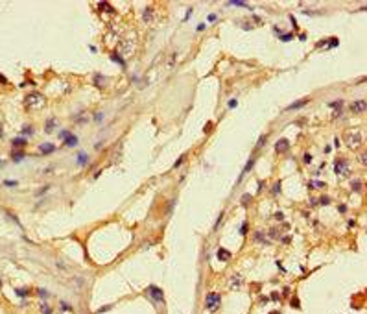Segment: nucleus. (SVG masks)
Instances as JSON below:
<instances>
[{"mask_svg": "<svg viewBox=\"0 0 367 314\" xmlns=\"http://www.w3.org/2000/svg\"><path fill=\"white\" fill-rule=\"evenodd\" d=\"M41 310H43L44 314H50V307H48V305H43V307H41Z\"/></svg>", "mask_w": 367, "mask_h": 314, "instance_id": "obj_26", "label": "nucleus"}, {"mask_svg": "<svg viewBox=\"0 0 367 314\" xmlns=\"http://www.w3.org/2000/svg\"><path fill=\"white\" fill-rule=\"evenodd\" d=\"M22 131H24L26 135H33V128H30V126H24V129H22Z\"/></svg>", "mask_w": 367, "mask_h": 314, "instance_id": "obj_21", "label": "nucleus"}, {"mask_svg": "<svg viewBox=\"0 0 367 314\" xmlns=\"http://www.w3.org/2000/svg\"><path fill=\"white\" fill-rule=\"evenodd\" d=\"M55 126V120L52 118V120H48V124H46V131H52V128Z\"/></svg>", "mask_w": 367, "mask_h": 314, "instance_id": "obj_19", "label": "nucleus"}, {"mask_svg": "<svg viewBox=\"0 0 367 314\" xmlns=\"http://www.w3.org/2000/svg\"><path fill=\"white\" fill-rule=\"evenodd\" d=\"M183 161H185V157H181V159H177V161H175V168H177V166H179V165H181Z\"/></svg>", "mask_w": 367, "mask_h": 314, "instance_id": "obj_32", "label": "nucleus"}, {"mask_svg": "<svg viewBox=\"0 0 367 314\" xmlns=\"http://www.w3.org/2000/svg\"><path fill=\"white\" fill-rule=\"evenodd\" d=\"M360 163H362V165L365 166V155H363V153H362V155H360Z\"/></svg>", "mask_w": 367, "mask_h": 314, "instance_id": "obj_31", "label": "nucleus"}, {"mask_svg": "<svg viewBox=\"0 0 367 314\" xmlns=\"http://www.w3.org/2000/svg\"><path fill=\"white\" fill-rule=\"evenodd\" d=\"M328 45H330V46H338V39H336V37H332V39L328 41Z\"/></svg>", "mask_w": 367, "mask_h": 314, "instance_id": "obj_27", "label": "nucleus"}, {"mask_svg": "<svg viewBox=\"0 0 367 314\" xmlns=\"http://www.w3.org/2000/svg\"><path fill=\"white\" fill-rule=\"evenodd\" d=\"M336 174L338 176H341V177H345V176H349V172H351V168H349V163L345 161V159H340V161H336Z\"/></svg>", "mask_w": 367, "mask_h": 314, "instance_id": "obj_3", "label": "nucleus"}, {"mask_svg": "<svg viewBox=\"0 0 367 314\" xmlns=\"http://www.w3.org/2000/svg\"><path fill=\"white\" fill-rule=\"evenodd\" d=\"M227 4H231V6H244V8L247 6L244 0H231V2H227Z\"/></svg>", "mask_w": 367, "mask_h": 314, "instance_id": "obj_14", "label": "nucleus"}, {"mask_svg": "<svg viewBox=\"0 0 367 314\" xmlns=\"http://www.w3.org/2000/svg\"><path fill=\"white\" fill-rule=\"evenodd\" d=\"M17 294H19V296H22V297H24V296L28 294V292H26V290H17Z\"/></svg>", "mask_w": 367, "mask_h": 314, "instance_id": "obj_30", "label": "nucleus"}, {"mask_svg": "<svg viewBox=\"0 0 367 314\" xmlns=\"http://www.w3.org/2000/svg\"><path fill=\"white\" fill-rule=\"evenodd\" d=\"M253 165H255V159H251V161H249V163H247V166H245V168H244V174H245V172H249V170H251V168H253Z\"/></svg>", "mask_w": 367, "mask_h": 314, "instance_id": "obj_20", "label": "nucleus"}, {"mask_svg": "<svg viewBox=\"0 0 367 314\" xmlns=\"http://www.w3.org/2000/svg\"><path fill=\"white\" fill-rule=\"evenodd\" d=\"M39 150H41V153L48 155V153L55 152V146H54V144H50V142H44V144H41V146H39Z\"/></svg>", "mask_w": 367, "mask_h": 314, "instance_id": "obj_7", "label": "nucleus"}, {"mask_svg": "<svg viewBox=\"0 0 367 314\" xmlns=\"http://www.w3.org/2000/svg\"><path fill=\"white\" fill-rule=\"evenodd\" d=\"M351 187L354 188V190H360V188H362V183H360L358 179H354V181H352V183H351Z\"/></svg>", "mask_w": 367, "mask_h": 314, "instance_id": "obj_16", "label": "nucleus"}, {"mask_svg": "<svg viewBox=\"0 0 367 314\" xmlns=\"http://www.w3.org/2000/svg\"><path fill=\"white\" fill-rule=\"evenodd\" d=\"M4 185H8V187H13V185H17V181H13V179H6V181H4Z\"/></svg>", "mask_w": 367, "mask_h": 314, "instance_id": "obj_23", "label": "nucleus"}, {"mask_svg": "<svg viewBox=\"0 0 367 314\" xmlns=\"http://www.w3.org/2000/svg\"><path fill=\"white\" fill-rule=\"evenodd\" d=\"M345 142L351 150H356L360 144H362V133L360 131H347L345 133Z\"/></svg>", "mask_w": 367, "mask_h": 314, "instance_id": "obj_1", "label": "nucleus"}, {"mask_svg": "<svg viewBox=\"0 0 367 314\" xmlns=\"http://www.w3.org/2000/svg\"><path fill=\"white\" fill-rule=\"evenodd\" d=\"M26 139H13V146H24Z\"/></svg>", "mask_w": 367, "mask_h": 314, "instance_id": "obj_15", "label": "nucleus"}, {"mask_svg": "<svg viewBox=\"0 0 367 314\" xmlns=\"http://www.w3.org/2000/svg\"><path fill=\"white\" fill-rule=\"evenodd\" d=\"M85 159H87V155H85V153H79V157H78V163H79V165H83V163H85Z\"/></svg>", "mask_w": 367, "mask_h": 314, "instance_id": "obj_22", "label": "nucleus"}, {"mask_svg": "<svg viewBox=\"0 0 367 314\" xmlns=\"http://www.w3.org/2000/svg\"><path fill=\"white\" fill-rule=\"evenodd\" d=\"M306 103H308V98H303V100H297V102H293V103H290L286 109H299V107H303V106H306Z\"/></svg>", "mask_w": 367, "mask_h": 314, "instance_id": "obj_9", "label": "nucleus"}, {"mask_svg": "<svg viewBox=\"0 0 367 314\" xmlns=\"http://www.w3.org/2000/svg\"><path fill=\"white\" fill-rule=\"evenodd\" d=\"M266 139H268V135H262V137H260V141H258V144H257V146H258V148H260V146H262V144H264V142H266Z\"/></svg>", "mask_w": 367, "mask_h": 314, "instance_id": "obj_25", "label": "nucleus"}, {"mask_svg": "<svg viewBox=\"0 0 367 314\" xmlns=\"http://www.w3.org/2000/svg\"><path fill=\"white\" fill-rule=\"evenodd\" d=\"M26 102H28V106H30V107H33V109H39V107H43L44 103H46L44 96L41 94V93H31V94H28Z\"/></svg>", "mask_w": 367, "mask_h": 314, "instance_id": "obj_2", "label": "nucleus"}, {"mask_svg": "<svg viewBox=\"0 0 367 314\" xmlns=\"http://www.w3.org/2000/svg\"><path fill=\"white\" fill-rule=\"evenodd\" d=\"M218 259L220 261H229L231 259V251H227V249H218Z\"/></svg>", "mask_w": 367, "mask_h": 314, "instance_id": "obj_10", "label": "nucleus"}, {"mask_svg": "<svg viewBox=\"0 0 367 314\" xmlns=\"http://www.w3.org/2000/svg\"><path fill=\"white\" fill-rule=\"evenodd\" d=\"M100 8H102V9H105V11H111V13H113V8H111V6H107V2H100Z\"/></svg>", "mask_w": 367, "mask_h": 314, "instance_id": "obj_17", "label": "nucleus"}, {"mask_svg": "<svg viewBox=\"0 0 367 314\" xmlns=\"http://www.w3.org/2000/svg\"><path fill=\"white\" fill-rule=\"evenodd\" d=\"M148 294L151 296V299H153V301H162V299H164L162 290L157 288V287H150V288H148Z\"/></svg>", "mask_w": 367, "mask_h": 314, "instance_id": "obj_5", "label": "nucleus"}, {"mask_svg": "<svg viewBox=\"0 0 367 314\" xmlns=\"http://www.w3.org/2000/svg\"><path fill=\"white\" fill-rule=\"evenodd\" d=\"M280 39H282V41H292V39H293V35H292V33H286V35H282Z\"/></svg>", "mask_w": 367, "mask_h": 314, "instance_id": "obj_24", "label": "nucleus"}, {"mask_svg": "<svg viewBox=\"0 0 367 314\" xmlns=\"http://www.w3.org/2000/svg\"><path fill=\"white\" fill-rule=\"evenodd\" d=\"M218 305H220V296L218 294H209L205 299V307L209 310H216L218 309Z\"/></svg>", "mask_w": 367, "mask_h": 314, "instance_id": "obj_4", "label": "nucleus"}, {"mask_svg": "<svg viewBox=\"0 0 367 314\" xmlns=\"http://www.w3.org/2000/svg\"><path fill=\"white\" fill-rule=\"evenodd\" d=\"M11 157H13V161H22V159H24V153H22V152H17V153L13 152Z\"/></svg>", "mask_w": 367, "mask_h": 314, "instance_id": "obj_12", "label": "nucleus"}, {"mask_svg": "<svg viewBox=\"0 0 367 314\" xmlns=\"http://www.w3.org/2000/svg\"><path fill=\"white\" fill-rule=\"evenodd\" d=\"M65 144H67V146H76V144H78V139H76V135H70V133H68L67 139H65Z\"/></svg>", "mask_w": 367, "mask_h": 314, "instance_id": "obj_11", "label": "nucleus"}, {"mask_svg": "<svg viewBox=\"0 0 367 314\" xmlns=\"http://www.w3.org/2000/svg\"><path fill=\"white\" fill-rule=\"evenodd\" d=\"M310 161H312V155H308V153H306V155H304V163H310Z\"/></svg>", "mask_w": 367, "mask_h": 314, "instance_id": "obj_28", "label": "nucleus"}, {"mask_svg": "<svg viewBox=\"0 0 367 314\" xmlns=\"http://www.w3.org/2000/svg\"><path fill=\"white\" fill-rule=\"evenodd\" d=\"M275 150L277 152H288L290 150V142L286 141V139H280V141L275 142Z\"/></svg>", "mask_w": 367, "mask_h": 314, "instance_id": "obj_6", "label": "nucleus"}, {"mask_svg": "<svg viewBox=\"0 0 367 314\" xmlns=\"http://www.w3.org/2000/svg\"><path fill=\"white\" fill-rule=\"evenodd\" d=\"M321 203H325V205L330 203V198H321Z\"/></svg>", "mask_w": 367, "mask_h": 314, "instance_id": "obj_29", "label": "nucleus"}, {"mask_svg": "<svg viewBox=\"0 0 367 314\" xmlns=\"http://www.w3.org/2000/svg\"><path fill=\"white\" fill-rule=\"evenodd\" d=\"M0 83H6V78H4L2 74H0Z\"/></svg>", "mask_w": 367, "mask_h": 314, "instance_id": "obj_33", "label": "nucleus"}, {"mask_svg": "<svg viewBox=\"0 0 367 314\" xmlns=\"http://www.w3.org/2000/svg\"><path fill=\"white\" fill-rule=\"evenodd\" d=\"M365 111V102L363 100H358L352 103V113H363Z\"/></svg>", "mask_w": 367, "mask_h": 314, "instance_id": "obj_8", "label": "nucleus"}, {"mask_svg": "<svg viewBox=\"0 0 367 314\" xmlns=\"http://www.w3.org/2000/svg\"><path fill=\"white\" fill-rule=\"evenodd\" d=\"M279 192H280V181H277V183H275V187H273V194L277 196Z\"/></svg>", "mask_w": 367, "mask_h": 314, "instance_id": "obj_18", "label": "nucleus"}, {"mask_svg": "<svg viewBox=\"0 0 367 314\" xmlns=\"http://www.w3.org/2000/svg\"><path fill=\"white\" fill-rule=\"evenodd\" d=\"M151 15H153V9H151V8L146 9V11H144V20H148V22H150V20H151Z\"/></svg>", "mask_w": 367, "mask_h": 314, "instance_id": "obj_13", "label": "nucleus"}]
</instances>
